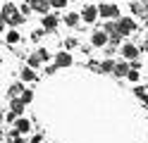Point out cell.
I'll list each match as a JSON object with an SVG mask.
<instances>
[{
  "instance_id": "9a60e30c",
  "label": "cell",
  "mask_w": 148,
  "mask_h": 143,
  "mask_svg": "<svg viewBox=\"0 0 148 143\" xmlns=\"http://www.w3.org/2000/svg\"><path fill=\"white\" fill-rule=\"evenodd\" d=\"M132 12L138 14V17H143V14L148 12V5L143 3V0H141V3H132Z\"/></svg>"
},
{
  "instance_id": "d6a6232c",
  "label": "cell",
  "mask_w": 148,
  "mask_h": 143,
  "mask_svg": "<svg viewBox=\"0 0 148 143\" xmlns=\"http://www.w3.org/2000/svg\"><path fill=\"white\" fill-rule=\"evenodd\" d=\"M0 64H3V55H0Z\"/></svg>"
},
{
  "instance_id": "484cf974",
  "label": "cell",
  "mask_w": 148,
  "mask_h": 143,
  "mask_svg": "<svg viewBox=\"0 0 148 143\" xmlns=\"http://www.w3.org/2000/svg\"><path fill=\"white\" fill-rule=\"evenodd\" d=\"M17 117H19V114H14V112L10 110V112L5 114V122H10V124H14V119H17Z\"/></svg>"
},
{
  "instance_id": "30bf717a",
  "label": "cell",
  "mask_w": 148,
  "mask_h": 143,
  "mask_svg": "<svg viewBox=\"0 0 148 143\" xmlns=\"http://www.w3.org/2000/svg\"><path fill=\"white\" fill-rule=\"evenodd\" d=\"M5 41H7V45H17V43L22 41V34L12 29V31H7V34H5Z\"/></svg>"
},
{
  "instance_id": "5b68a950",
  "label": "cell",
  "mask_w": 148,
  "mask_h": 143,
  "mask_svg": "<svg viewBox=\"0 0 148 143\" xmlns=\"http://www.w3.org/2000/svg\"><path fill=\"white\" fill-rule=\"evenodd\" d=\"M119 53H122L124 60H136L138 57V48L134 43H124V45H119Z\"/></svg>"
},
{
  "instance_id": "52a82bcc",
  "label": "cell",
  "mask_w": 148,
  "mask_h": 143,
  "mask_svg": "<svg viewBox=\"0 0 148 143\" xmlns=\"http://www.w3.org/2000/svg\"><path fill=\"white\" fill-rule=\"evenodd\" d=\"M50 0H31V10L34 12H38V14H48L50 12Z\"/></svg>"
},
{
  "instance_id": "d4e9b609",
  "label": "cell",
  "mask_w": 148,
  "mask_h": 143,
  "mask_svg": "<svg viewBox=\"0 0 148 143\" xmlns=\"http://www.w3.org/2000/svg\"><path fill=\"white\" fill-rule=\"evenodd\" d=\"M67 3H69V0H50V5H53V7H58V10H62Z\"/></svg>"
},
{
  "instance_id": "3957f363",
  "label": "cell",
  "mask_w": 148,
  "mask_h": 143,
  "mask_svg": "<svg viewBox=\"0 0 148 143\" xmlns=\"http://www.w3.org/2000/svg\"><path fill=\"white\" fill-rule=\"evenodd\" d=\"M91 45H93V48H105V45H108V34H105V29H96V31L91 34Z\"/></svg>"
},
{
  "instance_id": "8992f818",
  "label": "cell",
  "mask_w": 148,
  "mask_h": 143,
  "mask_svg": "<svg viewBox=\"0 0 148 143\" xmlns=\"http://www.w3.org/2000/svg\"><path fill=\"white\" fill-rule=\"evenodd\" d=\"M12 127H14V129L24 136V133H29V131H31V119H26V117H22V114H19V117L14 119V124H12Z\"/></svg>"
},
{
  "instance_id": "4fadbf2b",
  "label": "cell",
  "mask_w": 148,
  "mask_h": 143,
  "mask_svg": "<svg viewBox=\"0 0 148 143\" xmlns=\"http://www.w3.org/2000/svg\"><path fill=\"white\" fill-rule=\"evenodd\" d=\"M22 91H24L22 81H17V83H12L10 88H7V95H10V98H19V95H22Z\"/></svg>"
},
{
  "instance_id": "2e32d148",
  "label": "cell",
  "mask_w": 148,
  "mask_h": 143,
  "mask_svg": "<svg viewBox=\"0 0 148 143\" xmlns=\"http://www.w3.org/2000/svg\"><path fill=\"white\" fill-rule=\"evenodd\" d=\"M10 110H12L14 114H22V112H24V100H22V98H12Z\"/></svg>"
},
{
  "instance_id": "44dd1931",
  "label": "cell",
  "mask_w": 148,
  "mask_h": 143,
  "mask_svg": "<svg viewBox=\"0 0 148 143\" xmlns=\"http://www.w3.org/2000/svg\"><path fill=\"white\" fill-rule=\"evenodd\" d=\"M112 69H115V62L110 60V57H108V60H103V62H100V72H112Z\"/></svg>"
},
{
  "instance_id": "277c9868",
  "label": "cell",
  "mask_w": 148,
  "mask_h": 143,
  "mask_svg": "<svg viewBox=\"0 0 148 143\" xmlns=\"http://www.w3.org/2000/svg\"><path fill=\"white\" fill-rule=\"evenodd\" d=\"M96 19H98V7H96V5H86L84 10H81V22L93 24Z\"/></svg>"
},
{
  "instance_id": "603a6c76",
  "label": "cell",
  "mask_w": 148,
  "mask_h": 143,
  "mask_svg": "<svg viewBox=\"0 0 148 143\" xmlns=\"http://www.w3.org/2000/svg\"><path fill=\"white\" fill-rule=\"evenodd\" d=\"M127 79H129V81H138V69L129 67V72H127Z\"/></svg>"
},
{
  "instance_id": "6da1fadb",
  "label": "cell",
  "mask_w": 148,
  "mask_h": 143,
  "mask_svg": "<svg viewBox=\"0 0 148 143\" xmlns=\"http://www.w3.org/2000/svg\"><path fill=\"white\" fill-rule=\"evenodd\" d=\"M98 17L103 19H119V7L112 3H100L98 5Z\"/></svg>"
},
{
  "instance_id": "ba28073f",
  "label": "cell",
  "mask_w": 148,
  "mask_h": 143,
  "mask_svg": "<svg viewBox=\"0 0 148 143\" xmlns=\"http://www.w3.org/2000/svg\"><path fill=\"white\" fill-rule=\"evenodd\" d=\"M72 62H74V60H72V55H69V53H64V50L55 55V64H58V69H64V67H72Z\"/></svg>"
},
{
  "instance_id": "e575fe53",
  "label": "cell",
  "mask_w": 148,
  "mask_h": 143,
  "mask_svg": "<svg viewBox=\"0 0 148 143\" xmlns=\"http://www.w3.org/2000/svg\"><path fill=\"white\" fill-rule=\"evenodd\" d=\"M0 5H3V0H0Z\"/></svg>"
},
{
  "instance_id": "4316f807",
  "label": "cell",
  "mask_w": 148,
  "mask_h": 143,
  "mask_svg": "<svg viewBox=\"0 0 148 143\" xmlns=\"http://www.w3.org/2000/svg\"><path fill=\"white\" fill-rule=\"evenodd\" d=\"M134 93L138 95V98H143V95H146V88H143V86H136V88H134Z\"/></svg>"
},
{
  "instance_id": "9c48e42d",
  "label": "cell",
  "mask_w": 148,
  "mask_h": 143,
  "mask_svg": "<svg viewBox=\"0 0 148 143\" xmlns=\"http://www.w3.org/2000/svg\"><path fill=\"white\" fill-rule=\"evenodd\" d=\"M41 24H43V29H45V31H55V29H58V17L48 12V14H43Z\"/></svg>"
},
{
  "instance_id": "836d02e7",
  "label": "cell",
  "mask_w": 148,
  "mask_h": 143,
  "mask_svg": "<svg viewBox=\"0 0 148 143\" xmlns=\"http://www.w3.org/2000/svg\"><path fill=\"white\" fill-rule=\"evenodd\" d=\"M0 138H3V131H0Z\"/></svg>"
},
{
  "instance_id": "1f68e13d",
  "label": "cell",
  "mask_w": 148,
  "mask_h": 143,
  "mask_svg": "<svg viewBox=\"0 0 148 143\" xmlns=\"http://www.w3.org/2000/svg\"><path fill=\"white\" fill-rule=\"evenodd\" d=\"M143 50H148V36L143 38Z\"/></svg>"
},
{
  "instance_id": "ac0fdd59",
  "label": "cell",
  "mask_w": 148,
  "mask_h": 143,
  "mask_svg": "<svg viewBox=\"0 0 148 143\" xmlns=\"http://www.w3.org/2000/svg\"><path fill=\"white\" fill-rule=\"evenodd\" d=\"M22 81H36L34 67H24V69H22Z\"/></svg>"
},
{
  "instance_id": "cb8c5ba5",
  "label": "cell",
  "mask_w": 148,
  "mask_h": 143,
  "mask_svg": "<svg viewBox=\"0 0 148 143\" xmlns=\"http://www.w3.org/2000/svg\"><path fill=\"white\" fill-rule=\"evenodd\" d=\"M19 12H22L24 17L29 14V12H34V10H31V3H22V5H19Z\"/></svg>"
},
{
  "instance_id": "4dcf8cb0",
  "label": "cell",
  "mask_w": 148,
  "mask_h": 143,
  "mask_svg": "<svg viewBox=\"0 0 148 143\" xmlns=\"http://www.w3.org/2000/svg\"><path fill=\"white\" fill-rule=\"evenodd\" d=\"M43 141V133H36V136H31V143H41Z\"/></svg>"
},
{
  "instance_id": "f546056e",
  "label": "cell",
  "mask_w": 148,
  "mask_h": 143,
  "mask_svg": "<svg viewBox=\"0 0 148 143\" xmlns=\"http://www.w3.org/2000/svg\"><path fill=\"white\" fill-rule=\"evenodd\" d=\"M64 45H67V48H74V45H77V38H67V41H64Z\"/></svg>"
},
{
  "instance_id": "7402d4cb",
  "label": "cell",
  "mask_w": 148,
  "mask_h": 143,
  "mask_svg": "<svg viewBox=\"0 0 148 143\" xmlns=\"http://www.w3.org/2000/svg\"><path fill=\"white\" fill-rule=\"evenodd\" d=\"M7 138H10V143H24V138H22V133L19 131H10V136H7Z\"/></svg>"
},
{
  "instance_id": "83f0119b",
  "label": "cell",
  "mask_w": 148,
  "mask_h": 143,
  "mask_svg": "<svg viewBox=\"0 0 148 143\" xmlns=\"http://www.w3.org/2000/svg\"><path fill=\"white\" fill-rule=\"evenodd\" d=\"M5 26H7V19H5L3 12H0V31H5Z\"/></svg>"
},
{
  "instance_id": "d6986e66",
  "label": "cell",
  "mask_w": 148,
  "mask_h": 143,
  "mask_svg": "<svg viewBox=\"0 0 148 143\" xmlns=\"http://www.w3.org/2000/svg\"><path fill=\"white\" fill-rule=\"evenodd\" d=\"M17 10H19V7H17V5H12V3H5V5H3V14H5V19L10 17V14H14Z\"/></svg>"
},
{
  "instance_id": "8fae6325",
  "label": "cell",
  "mask_w": 148,
  "mask_h": 143,
  "mask_svg": "<svg viewBox=\"0 0 148 143\" xmlns=\"http://www.w3.org/2000/svg\"><path fill=\"white\" fill-rule=\"evenodd\" d=\"M24 19H26V17L19 12V10H17L14 14H10V17H7V24H10V26H19V24H24Z\"/></svg>"
},
{
  "instance_id": "5bb4252c",
  "label": "cell",
  "mask_w": 148,
  "mask_h": 143,
  "mask_svg": "<svg viewBox=\"0 0 148 143\" xmlns=\"http://www.w3.org/2000/svg\"><path fill=\"white\" fill-rule=\"evenodd\" d=\"M41 64H43V57H41V53H38V50H36V53H31V55H29V67L38 69Z\"/></svg>"
},
{
  "instance_id": "e0dca14e",
  "label": "cell",
  "mask_w": 148,
  "mask_h": 143,
  "mask_svg": "<svg viewBox=\"0 0 148 143\" xmlns=\"http://www.w3.org/2000/svg\"><path fill=\"white\" fill-rule=\"evenodd\" d=\"M127 72H129V64L127 62H115V69H112L115 76H127Z\"/></svg>"
},
{
  "instance_id": "f1b7e54d",
  "label": "cell",
  "mask_w": 148,
  "mask_h": 143,
  "mask_svg": "<svg viewBox=\"0 0 148 143\" xmlns=\"http://www.w3.org/2000/svg\"><path fill=\"white\" fill-rule=\"evenodd\" d=\"M38 53H41V57H43V62H48V57H50L48 50H45V48H38Z\"/></svg>"
},
{
  "instance_id": "ffe728a7",
  "label": "cell",
  "mask_w": 148,
  "mask_h": 143,
  "mask_svg": "<svg viewBox=\"0 0 148 143\" xmlns=\"http://www.w3.org/2000/svg\"><path fill=\"white\" fill-rule=\"evenodd\" d=\"M19 98L24 100V105H29V103L34 100V91H31V88H24V91H22V95H19Z\"/></svg>"
},
{
  "instance_id": "d590c367",
  "label": "cell",
  "mask_w": 148,
  "mask_h": 143,
  "mask_svg": "<svg viewBox=\"0 0 148 143\" xmlns=\"http://www.w3.org/2000/svg\"><path fill=\"white\" fill-rule=\"evenodd\" d=\"M41 143H43V141H41Z\"/></svg>"
},
{
  "instance_id": "7a4b0ae2",
  "label": "cell",
  "mask_w": 148,
  "mask_h": 143,
  "mask_svg": "<svg viewBox=\"0 0 148 143\" xmlns=\"http://www.w3.org/2000/svg\"><path fill=\"white\" fill-rule=\"evenodd\" d=\"M117 29H119V34H122V36H129V34L136 31V22H134L132 17H119L117 19Z\"/></svg>"
},
{
  "instance_id": "7c38bea8",
  "label": "cell",
  "mask_w": 148,
  "mask_h": 143,
  "mask_svg": "<svg viewBox=\"0 0 148 143\" xmlns=\"http://www.w3.org/2000/svg\"><path fill=\"white\" fill-rule=\"evenodd\" d=\"M81 22V14L79 12H67V14H64V24H67V26H77Z\"/></svg>"
}]
</instances>
